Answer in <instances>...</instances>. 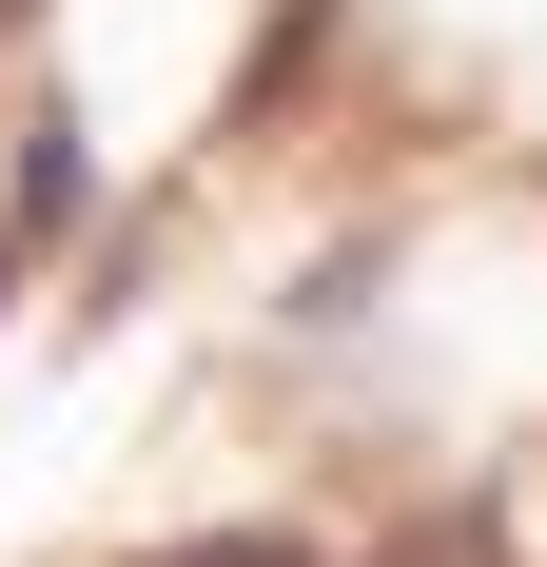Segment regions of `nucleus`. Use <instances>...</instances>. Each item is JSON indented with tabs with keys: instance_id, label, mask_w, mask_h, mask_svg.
Returning <instances> with one entry per match:
<instances>
[{
	"instance_id": "f257e3e1",
	"label": "nucleus",
	"mask_w": 547,
	"mask_h": 567,
	"mask_svg": "<svg viewBox=\"0 0 547 567\" xmlns=\"http://www.w3.org/2000/svg\"><path fill=\"white\" fill-rule=\"evenodd\" d=\"M216 567H293V548H216Z\"/></svg>"
}]
</instances>
